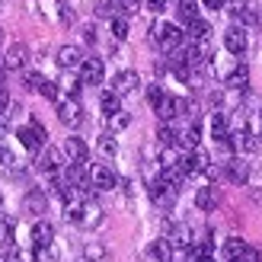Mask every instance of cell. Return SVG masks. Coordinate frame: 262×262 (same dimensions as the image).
I'll return each mask as SVG.
<instances>
[{"mask_svg": "<svg viewBox=\"0 0 262 262\" xmlns=\"http://www.w3.org/2000/svg\"><path fill=\"white\" fill-rule=\"evenodd\" d=\"M150 32H154V42L160 45L163 51H176L182 45V38H186V35H182V29H179V26H173V23H157Z\"/></svg>", "mask_w": 262, "mask_h": 262, "instance_id": "1", "label": "cell"}, {"mask_svg": "<svg viewBox=\"0 0 262 262\" xmlns=\"http://www.w3.org/2000/svg\"><path fill=\"white\" fill-rule=\"evenodd\" d=\"M16 138H19V144H23L26 150H42L48 135H45V125L32 119V122L26 125V128H19V131H16Z\"/></svg>", "mask_w": 262, "mask_h": 262, "instance_id": "2", "label": "cell"}, {"mask_svg": "<svg viewBox=\"0 0 262 262\" xmlns=\"http://www.w3.org/2000/svg\"><path fill=\"white\" fill-rule=\"evenodd\" d=\"M115 182H119V176H115L112 166H106V163L90 166V186H93L96 192H109V189H115Z\"/></svg>", "mask_w": 262, "mask_h": 262, "instance_id": "3", "label": "cell"}, {"mask_svg": "<svg viewBox=\"0 0 262 262\" xmlns=\"http://www.w3.org/2000/svg\"><path fill=\"white\" fill-rule=\"evenodd\" d=\"M166 240H169V246L173 250H192V240H195V233H192V227L189 224H169L166 227Z\"/></svg>", "mask_w": 262, "mask_h": 262, "instance_id": "4", "label": "cell"}, {"mask_svg": "<svg viewBox=\"0 0 262 262\" xmlns=\"http://www.w3.org/2000/svg\"><path fill=\"white\" fill-rule=\"evenodd\" d=\"M61 163H64V154L58 150V147H45V154L35 160V166H38V173H45V176H61Z\"/></svg>", "mask_w": 262, "mask_h": 262, "instance_id": "5", "label": "cell"}, {"mask_svg": "<svg viewBox=\"0 0 262 262\" xmlns=\"http://www.w3.org/2000/svg\"><path fill=\"white\" fill-rule=\"evenodd\" d=\"M189 112H192V102L182 99V96H166V102L157 109V115H160L163 122H173V119H179V115H189Z\"/></svg>", "mask_w": 262, "mask_h": 262, "instance_id": "6", "label": "cell"}, {"mask_svg": "<svg viewBox=\"0 0 262 262\" xmlns=\"http://www.w3.org/2000/svg\"><path fill=\"white\" fill-rule=\"evenodd\" d=\"M102 74H106V64H102V58H83V64H80V83H83V86L102 83Z\"/></svg>", "mask_w": 262, "mask_h": 262, "instance_id": "7", "label": "cell"}, {"mask_svg": "<svg viewBox=\"0 0 262 262\" xmlns=\"http://www.w3.org/2000/svg\"><path fill=\"white\" fill-rule=\"evenodd\" d=\"M58 119H61V125L77 128V125L83 122V109H80V102H77V99H58Z\"/></svg>", "mask_w": 262, "mask_h": 262, "instance_id": "8", "label": "cell"}, {"mask_svg": "<svg viewBox=\"0 0 262 262\" xmlns=\"http://www.w3.org/2000/svg\"><path fill=\"white\" fill-rule=\"evenodd\" d=\"M26 61H29V48H26L23 42H13L7 51H4V71H23L26 68Z\"/></svg>", "mask_w": 262, "mask_h": 262, "instance_id": "9", "label": "cell"}, {"mask_svg": "<svg viewBox=\"0 0 262 262\" xmlns=\"http://www.w3.org/2000/svg\"><path fill=\"white\" fill-rule=\"evenodd\" d=\"M138 86H141L138 71H119V74L112 77V93L115 96H128V93H135Z\"/></svg>", "mask_w": 262, "mask_h": 262, "instance_id": "10", "label": "cell"}, {"mask_svg": "<svg viewBox=\"0 0 262 262\" xmlns=\"http://www.w3.org/2000/svg\"><path fill=\"white\" fill-rule=\"evenodd\" d=\"M64 160L68 163H86V157H90V147H86V141L83 138H64Z\"/></svg>", "mask_w": 262, "mask_h": 262, "instance_id": "11", "label": "cell"}, {"mask_svg": "<svg viewBox=\"0 0 262 262\" xmlns=\"http://www.w3.org/2000/svg\"><path fill=\"white\" fill-rule=\"evenodd\" d=\"M182 169H186V173H208V169H211V157H208V150L195 147L182 157Z\"/></svg>", "mask_w": 262, "mask_h": 262, "instance_id": "12", "label": "cell"}, {"mask_svg": "<svg viewBox=\"0 0 262 262\" xmlns=\"http://www.w3.org/2000/svg\"><path fill=\"white\" fill-rule=\"evenodd\" d=\"M246 45H250V35H246L243 26H230V29L224 32V48L230 51V55H243Z\"/></svg>", "mask_w": 262, "mask_h": 262, "instance_id": "13", "label": "cell"}, {"mask_svg": "<svg viewBox=\"0 0 262 262\" xmlns=\"http://www.w3.org/2000/svg\"><path fill=\"white\" fill-rule=\"evenodd\" d=\"M224 179L243 186V182L250 179V163H246L243 157H233V160H227V163H224Z\"/></svg>", "mask_w": 262, "mask_h": 262, "instance_id": "14", "label": "cell"}, {"mask_svg": "<svg viewBox=\"0 0 262 262\" xmlns=\"http://www.w3.org/2000/svg\"><path fill=\"white\" fill-rule=\"evenodd\" d=\"M150 199H154L157 205H173V202H176V186H169L163 176L154 179V182H150Z\"/></svg>", "mask_w": 262, "mask_h": 262, "instance_id": "15", "label": "cell"}, {"mask_svg": "<svg viewBox=\"0 0 262 262\" xmlns=\"http://www.w3.org/2000/svg\"><path fill=\"white\" fill-rule=\"evenodd\" d=\"M45 208H48V195L42 189H29V192H26V199H23V211L26 214H45Z\"/></svg>", "mask_w": 262, "mask_h": 262, "instance_id": "16", "label": "cell"}, {"mask_svg": "<svg viewBox=\"0 0 262 262\" xmlns=\"http://www.w3.org/2000/svg\"><path fill=\"white\" fill-rule=\"evenodd\" d=\"M80 64H83V51L77 45H61L58 48V68L71 71V68H80Z\"/></svg>", "mask_w": 262, "mask_h": 262, "instance_id": "17", "label": "cell"}, {"mask_svg": "<svg viewBox=\"0 0 262 262\" xmlns=\"http://www.w3.org/2000/svg\"><path fill=\"white\" fill-rule=\"evenodd\" d=\"M51 240H55V227H51L48 221H35V224H32V243H35V250H48Z\"/></svg>", "mask_w": 262, "mask_h": 262, "instance_id": "18", "label": "cell"}, {"mask_svg": "<svg viewBox=\"0 0 262 262\" xmlns=\"http://www.w3.org/2000/svg\"><path fill=\"white\" fill-rule=\"evenodd\" d=\"M195 205L202 208V211H214V208L221 205V189L217 186H205L195 192Z\"/></svg>", "mask_w": 262, "mask_h": 262, "instance_id": "19", "label": "cell"}, {"mask_svg": "<svg viewBox=\"0 0 262 262\" xmlns=\"http://www.w3.org/2000/svg\"><path fill=\"white\" fill-rule=\"evenodd\" d=\"M230 147L240 150V154H250L256 150V135L250 128H240V131H230Z\"/></svg>", "mask_w": 262, "mask_h": 262, "instance_id": "20", "label": "cell"}, {"mask_svg": "<svg viewBox=\"0 0 262 262\" xmlns=\"http://www.w3.org/2000/svg\"><path fill=\"white\" fill-rule=\"evenodd\" d=\"M224 259H227V262H230V259H250V246H246V240L230 237V240L224 243Z\"/></svg>", "mask_w": 262, "mask_h": 262, "instance_id": "21", "label": "cell"}, {"mask_svg": "<svg viewBox=\"0 0 262 262\" xmlns=\"http://www.w3.org/2000/svg\"><path fill=\"white\" fill-rule=\"evenodd\" d=\"M246 83H250V71H246L243 64H237V68L224 77V86L227 90H246Z\"/></svg>", "mask_w": 262, "mask_h": 262, "instance_id": "22", "label": "cell"}, {"mask_svg": "<svg viewBox=\"0 0 262 262\" xmlns=\"http://www.w3.org/2000/svg\"><path fill=\"white\" fill-rule=\"evenodd\" d=\"M199 138H202V128H199V122H192L186 131H179V147L195 150V147H199Z\"/></svg>", "mask_w": 262, "mask_h": 262, "instance_id": "23", "label": "cell"}, {"mask_svg": "<svg viewBox=\"0 0 262 262\" xmlns=\"http://www.w3.org/2000/svg\"><path fill=\"white\" fill-rule=\"evenodd\" d=\"M119 0H93V13H96V16L99 19H115V16H119Z\"/></svg>", "mask_w": 262, "mask_h": 262, "instance_id": "24", "label": "cell"}, {"mask_svg": "<svg viewBox=\"0 0 262 262\" xmlns=\"http://www.w3.org/2000/svg\"><path fill=\"white\" fill-rule=\"evenodd\" d=\"M176 13L182 23H195L199 19V4L195 0H176Z\"/></svg>", "mask_w": 262, "mask_h": 262, "instance_id": "25", "label": "cell"}, {"mask_svg": "<svg viewBox=\"0 0 262 262\" xmlns=\"http://www.w3.org/2000/svg\"><path fill=\"white\" fill-rule=\"evenodd\" d=\"M99 106H102L106 115H115V112H122V96H115L112 90H106V93L99 96Z\"/></svg>", "mask_w": 262, "mask_h": 262, "instance_id": "26", "label": "cell"}, {"mask_svg": "<svg viewBox=\"0 0 262 262\" xmlns=\"http://www.w3.org/2000/svg\"><path fill=\"white\" fill-rule=\"evenodd\" d=\"M99 221H102V208L93 205V202H86V205H83V221H80V227H96Z\"/></svg>", "mask_w": 262, "mask_h": 262, "instance_id": "27", "label": "cell"}, {"mask_svg": "<svg viewBox=\"0 0 262 262\" xmlns=\"http://www.w3.org/2000/svg\"><path fill=\"white\" fill-rule=\"evenodd\" d=\"M208 35H211V26H208L205 19L189 23V38H192V42H208Z\"/></svg>", "mask_w": 262, "mask_h": 262, "instance_id": "28", "label": "cell"}, {"mask_svg": "<svg viewBox=\"0 0 262 262\" xmlns=\"http://www.w3.org/2000/svg\"><path fill=\"white\" fill-rule=\"evenodd\" d=\"M157 141H160L163 144V147H173V144H179V131L173 128V125H160V128H157Z\"/></svg>", "mask_w": 262, "mask_h": 262, "instance_id": "29", "label": "cell"}, {"mask_svg": "<svg viewBox=\"0 0 262 262\" xmlns=\"http://www.w3.org/2000/svg\"><path fill=\"white\" fill-rule=\"evenodd\" d=\"M150 253H154L157 262H173V246H169V240H157L150 246Z\"/></svg>", "mask_w": 262, "mask_h": 262, "instance_id": "30", "label": "cell"}, {"mask_svg": "<svg viewBox=\"0 0 262 262\" xmlns=\"http://www.w3.org/2000/svg\"><path fill=\"white\" fill-rule=\"evenodd\" d=\"M83 259L86 262H102V259H106V246H102V243H86Z\"/></svg>", "mask_w": 262, "mask_h": 262, "instance_id": "31", "label": "cell"}, {"mask_svg": "<svg viewBox=\"0 0 262 262\" xmlns=\"http://www.w3.org/2000/svg\"><path fill=\"white\" fill-rule=\"evenodd\" d=\"M128 122H131L128 112H115V115H109V119H106L109 131H122V128H128Z\"/></svg>", "mask_w": 262, "mask_h": 262, "instance_id": "32", "label": "cell"}, {"mask_svg": "<svg viewBox=\"0 0 262 262\" xmlns=\"http://www.w3.org/2000/svg\"><path fill=\"white\" fill-rule=\"evenodd\" d=\"M166 96H169V93H163V86H150V90H147V102L154 106V112L166 102Z\"/></svg>", "mask_w": 262, "mask_h": 262, "instance_id": "33", "label": "cell"}, {"mask_svg": "<svg viewBox=\"0 0 262 262\" xmlns=\"http://www.w3.org/2000/svg\"><path fill=\"white\" fill-rule=\"evenodd\" d=\"M99 154H102V157H115V154H119V144H115L112 135H102V138H99Z\"/></svg>", "mask_w": 262, "mask_h": 262, "instance_id": "34", "label": "cell"}, {"mask_svg": "<svg viewBox=\"0 0 262 262\" xmlns=\"http://www.w3.org/2000/svg\"><path fill=\"white\" fill-rule=\"evenodd\" d=\"M112 35L119 38V42H122V38H128V19L125 16H115L112 19Z\"/></svg>", "mask_w": 262, "mask_h": 262, "instance_id": "35", "label": "cell"}, {"mask_svg": "<svg viewBox=\"0 0 262 262\" xmlns=\"http://www.w3.org/2000/svg\"><path fill=\"white\" fill-rule=\"evenodd\" d=\"M58 86H61V83H55V80H45L42 86H38V93H42L45 99H51V102H58Z\"/></svg>", "mask_w": 262, "mask_h": 262, "instance_id": "36", "label": "cell"}, {"mask_svg": "<svg viewBox=\"0 0 262 262\" xmlns=\"http://www.w3.org/2000/svg\"><path fill=\"white\" fill-rule=\"evenodd\" d=\"M4 262H35V253H29V250H10V256Z\"/></svg>", "mask_w": 262, "mask_h": 262, "instance_id": "37", "label": "cell"}, {"mask_svg": "<svg viewBox=\"0 0 262 262\" xmlns=\"http://www.w3.org/2000/svg\"><path fill=\"white\" fill-rule=\"evenodd\" d=\"M233 16L237 19H243V23H256V13H253V7H233Z\"/></svg>", "mask_w": 262, "mask_h": 262, "instance_id": "38", "label": "cell"}, {"mask_svg": "<svg viewBox=\"0 0 262 262\" xmlns=\"http://www.w3.org/2000/svg\"><path fill=\"white\" fill-rule=\"evenodd\" d=\"M42 83H45V77L38 71H26V86H29V90H38Z\"/></svg>", "mask_w": 262, "mask_h": 262, "instance_id": "39", "label": "cell"}, {"mask_svg": "<svg viewBox=\"0 0 262 262\" xmlns=\"http://www.w3.org/2000/svg\"><path fill=\"white\" fill-rule=\"evenodd\" d=\"M35 262H55V250H35Z\"/></svg>", "mask_w": 262, "mask_h": 262, "instance_id": "40", "label": "cell"}, {"mask_svg": "<svg viewBox=\"0 0 262 262\" xmlns=\"http://www.w3.org/2000/svg\"><path fill=\"white\" fill-rule=\"evenodd\" d=\"M138 4H141V0H119V7H122L125 16H128V13H138Z\"/></svg>", "mask_w": 262, "mask_h": 262, "instance_id": "41", "label": "cell"}, {"mask_svg": "<svg viewBox=\"0 0 262 262\" xmlns=\"http://www.w3.org/2000/svg\"><path fill=\"white\" fill-rule=\"evenodd\" d=\"M166 4H169V0H144V7H147V10H154V13H160Z\"/></svg>", "mask_w": 262, "mask_h": 262, "instance_id": "42", "label": "cell"}, {"mask_svg": "<svg viewBox=\"0 0 262 262\" xmlns=\"http://www.w3.org/2000/svg\"><path fill=\"white\" fill-rule=\"evenodd\" d=\"M10 163H16V160H13V150L0 147V166H10Z\"/></svg>", "mask_w": 262, "mask_h": 262, "instance_id": "43", "label": "cell"}, {"mask_svg": "<svg viewBox=\"0 0 262 262\" xmlns=\"http://www.w3.org/2000/svg\"><path fill=\"white\" fill-rule=\"evenodd\" d=\"M4 112H10V93L0 90V115H4Z\"/></svg>", "mask_w": 262, "mask_h": 262, "instance_id": "44", "label": "cell"}, {"mask_svg": "<svg viewBox=\"0 0 262 262\" xmlns=\"http://www.w3.org/2000/svg\"><path fill=\"white\" fill-rule=\"evenodd\" d=\"M202 4H205L208 10H221V7H224V4H227V0H202Z\"/></svg>", "mask_w": 262, "mask_h": 262, "instance_id": "45", "label": "cell"}, {"mask_svg": "<svg viewBox=\"0 0 262 262\" xmlns=\"http://www.w3.org/2000/svg\"><path fill=\"white\" fill-rule=\"evenodd\" d=\"M83 38H86V42H90V45H93V42H96V29H93V26H86V29H83Z\"/></svg>", "mask_w": 262, "mask_h": 262, "instance_id": "46", "label": "cell"}, {"mask_svg": "<svg viewBox=\"0 0 262 262\" xmlns=\"http://www.w3.org/2000/svg\"><path fill=\"white\" fill-rule=\"evenodd\" d=\"M61 19H64V23H71V19H74V10H71V7H64V13H61Z\"/></svg>", "mask_w": 262, "mask_h": 262, "instance_id": "47", "label": "cell"}, {"mask_svg": "<svg viewBox=\"0 0 262 262\" xmlns=\"http://www.w3.org/2000/svg\"><path fill=\"white\" fill-rule=\"evenodd\" d=\"M0 230H7V217L4 214H0Z\"/></svg>", "mask_w": 262, "mask_h": 262, "instance_id": "48", "label": "cell"}, {"mask_svg": "<svg viewBox=\"0 0 262 262\" xmlns=\"http://www.w3.org/2000/svg\"><path fill=\"white\" fill-rule=\"evenodd\" d=\"M0 48H4V29H0Z\"/></svg>", "mask_w": 262, "mask_h": 262, "instance_id": "49", "label": "cell"}, {"mask_svg": "<svg viewBox=\"0 0 262 262\" xmlns=\"http://www.w3.org/2000/svg\"><path fill=\"white\" fill-rule=\"evenodd\" d=\"M230 262H250V259H230Z\"/></svg>", "mask_w": 262, "mask_h": 262, "instance_id": "50", "label": "cell"}, {"mask_svg": "<svg viewBox=\"0 0 262 262\" xmlns=\"http://www.w3.org/2000/svg\"><path fill=\"white\" fill-rule=\"evenodd\" d=\"M0 205H4V195H0Z\"/></svg>", "mask_w": 262, "mask_h": 262, "instance_id": "51", "label": "cell"}, {"mask_svg": "<svg viewBox=\"0 0 262 262\" xmlns=\"http://www.w3.org/2000/svg\"><path fill=\"white\" fill-rule=\"evenodd\" d=\"M80 262H86V259H80Z\"/></svg>", "mask_w": 262, "mask_h": 262, "instance_id": "52", "label": "cell"}]
</instances>
